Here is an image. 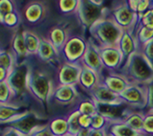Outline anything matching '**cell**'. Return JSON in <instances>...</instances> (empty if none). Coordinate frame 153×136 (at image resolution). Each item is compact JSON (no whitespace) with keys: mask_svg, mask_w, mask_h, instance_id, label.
<instances>
[{"mask_svg":"<svg viewBox=\"0 0 153 136\" xmlns=\"http://www.w3.org/2000/svg\"><path fill=\"white\" fill-rule=\"evenodd\" d=\"M8 73V71L3 67H0V81L3 80V79H5L6 77H8V75L6 74Z\"/></svg>","mask_w":153,"mask_h":136,"instance_id":"cell-44","label":"cell"},{"mask_svg":"<svg viewBox=\"0 0 153 136\" xmlns=\"http://www.w3.org/2000/svg\"><path fill=\"white\" fill-rule=\"evenodd\" d=\"M62 136H73V135H71V134L68 133V134H65V135H62Z\"/></svg>","mask_w":153,"mask_h":136,"instance_id":"cell-45","label":"cell"},{"mask_svg":"<svg viewBox=\"0 0 153 136\" xmlns=\"http://www.w3.org/2000/svg\"><path fill=\"white\" fill-rule=\"evenodd\" d=\"M100 82H101V76L98 75L93 69L82 65V70H81L78 85H79V86L83 90L90 93Z\"/></svg>","mask_w":153,"mask_h":136,"instance_id":"cell-17","label":"cell"},{"mask_svg":"<svg viewBox=\"0 0 153 136\" xmlns=\"http://www.w3.org/2000/svg\"><path fill=\"white\" fill-rule=\"evenodd\" d=\"M101 82L104 83L109 89H111L115 93L120 94L126 87H127L130 82L121 73L119 72H109L107 75L102 76Z\"/></svg>","mask_w":153,"mask_h":136,"instance_id":"cell-15","label":"cell"},{"mask_svg":"<svg viewBox=\"0 0 153 136\" xmlns=\"http://www.w3.org/2000/svg\"><path fill=\"white\" fill-rule=\"evenodd\" d=\"M91 129H81V130L78 132L77 136H89Z\"/></svg>","mask_w":153,"mask_h":136,"instance_id":"cell-42","label":"cell"},{"mask_svg":"<svg viewBox=\"0 0 153 136\" xmlns=\"http://www.w3.org/2000/svg\"><path fill=\"white\" fill-rule=\"evenodd\" d=\"M14 94L7 82H0V102H5L10 94Z\"/></svg>","mask_w":153,"mask_h":136,"instance_id":"cell-36","label":"cell"},{"mask_svg":"<svg viewBox=\"0 0 153 136\" xmlns=\"http://www.w3.org/2000/svg\"><path fill=\"white\" fill-rule=\"evenodd\" d=\"M139 136H146V135H143V134H140Z\"/></svg>","mask_w":153,"mask_h":136,"instance_id":"cell-46","label":"cell"},{"mask_svg":"<svg viewBox=\"0 0 153 136\" xmlns=\"http://www.w3.org/2000/svg\"><path fill=\"white\" fill-rule=\"evenodd\" d=\"M89 136H107V130L106 129H91Z\"/></svg>","mask_w":153,"mask_h":136,"instance_id":"cell-41","label":"cell"},{"mask_svg":"<svg viewBox=\"0 0 153 136\" xmlns=\"http://www.w3.org/2000/svg\"><path fill=\"white\" fill-rule=\"evenodd\" d=\"M108 16L115 21L123 31H131L135 33L138 27L139 17L128 7L124 0L117 6L114 7L110 14L108 12Z\"/></svg>","mask_w":153,"mask_h":136,"instance_id":"cell-5","label":"cell"},{"mask_svg":"<svg viewBox=\"0 0 153 136\" xmlns=\"http://www.w3.org/2000/svg\"><path fill=\"white\" fill-rule=\"evenodd\" d=\"M6 136H24L23 134H21L19 131H17V130H16L15 129H12V130H10L9 131V133L6 135Z\"/></svg>","mask_w":153,"mask_h":136,"instance_id":"cell-43","label":"cell"},{"mask_svg":"<svg viewBox=\"0 0 153 136\" xmlns=\"http://www.w3.org/2000/svg\"><path fill=\"white\" fill-rule=\"evenodd\" d=\"M68 37L69 36L67 30L64 27H61V26H56V27H53L50 30L48 40L53 44L57 50L61 52L63 50L65 42L68 41Z\"/></svg>","mask_w":153,"mask_h":136,"instance_id":"cell-19","label":"cell"},{"mask_svg":"<svg viewBox=\"0 0 153 136\" xmlns=\"http://www.w3.org/2000/svg\"><path fill=\"white\" fill-rule=\"evenodd\" d=\"M121 74L130 83L146 85L153 80V67L141 51L135 53L121 67Z\"/></svg>","mask_w":153,"mask_h":136,"instance_id":"cell-1","label":"cell"},{"mask_svg":"<svg viewBox=\"0 0 153 136\" xmlns=\"http://www.w3.org/2000/svg\"><path fill=\"white\" fill-rule=\"evenodd\" d=\"M88 45V40L81 36L69 37L63 48V55L65 61L71 63H81V60Z\"/></svg>","mask_w":153,"mask_h":136,"instance_id":"cell-7","label":"cell"},{"mask_svg":"<svg viewBox=\"0 0 153 136\" xmlns=\"http://www.w3.org/2000/svg\"><path fill=\"white\" fill-rule=\"evenodd\" d=\"M23 37H24V42L26 48H27L28 54H32V55L37 54L39 46H40L41 39L39 38V37L36 34L30 32V31L23 32Z\"/></svg>","mask_w":153,"mask_h":136,"instance_id":"cell-24","label":"cell"},{"mask_svg":"<svg viewBox=\"0 0 153 136\" xmlns=\"http://www.w3.org/2000/svg\"><path fill=\"white\" fill-rule=\"evenodd\" d=\"M80 0H59V9L65 15H76Z\"/></svg>","mask_w":153,"mask_h":136,"instance_id":"cell-29","label":"cell"},{"mask_svg":"<svg viewBox=\"0 0 153 136\" xmlns=\"http://www.w3.org/2000/svg\"><path fill=\"white\" fill-rule=\"evenodd\" d=\"M143 119H145V113H143L141 111H135L133 109H126L124 112V115L122 117V120H123L130 128L137 130L140 133L143 132Z\"/></svg>","mask_w":153,"mask_h":136,"instance_id":"cell-20","label":"cell"},{"mask_svg":"<svg viewBox=\"0 0 153 136\" xmlns=\"http://www.w3.org/2000/svg\"><path fill=\"white\" fill-rule=\"evenodd\" d=\"M146 86L147 90V106H146V111L153 113V80L148 82Z\"/></svg>","mask_w":153,"mask_h":136,"instance_id":"cell-37","label":"cell"},{"mask_svg":"<svg viewBox=\"0 0 153 136\" xmlns=\"http://www.w3.org/2000/svg\"><path fill=\"white\" fill-rule=\"evenodd\" d=\"M110 120L107 119L106 117H104L100 113H97L94 116L91 117V129H106L109 124Z\"/></svg>","mask_w":153,"mask_h":136,"instance_id":"cell-31","label":"cell"},{"mask_svg":"<svg viewBox=\"0 0 153 136\" xmlns=\"http://www.w3.org/2000/svg\"><path fill=\"white\" fill-rule=\"evenodd\" d=\"M30 136H54V135L50 131L48 126L45 125L41 126V128H39L37 130H35Z\"/></svg>","mask_w":153,"mask_h":136,"instance_id":"cell-38","label":"cell"},{"mask_svg":"<svg viewBox=\"0 0 153 136\" xmlns=\"http://www.w3.org/2000/svg\"><path fill=\"white\" fill-rule=\"evenodd\" d=\"M81 63H71L65 61L59 69L58 80L63 85H77L81 74Z\"/></svg>","mask_w":153,"mask_h":136,"instance_id":"cell-13","label":"cell"},{"mask_svg":"<svg viewBox=\"0 0 153 136\" xmlns=\"http://www.w3.org/2000/svg\"><path fill=\"white\" fill-rule=\"evenodd\" d=\"M126 107L132 109H143L147 106V90L146 85L130 83L120 94Z\"/></svg>","mask_w":153,"mask_h":136,"instance_id":"cell-6","label":"cell"},{"mask_svg":"<svg viewBox=\"0 0 153 136\" xmlns=\"http://www.w3.org/2000/svg\"><path fill=\"white\" fill-rule=\"evenodd\" d=\"M90 95L91 99L97 103L106 104H124L120 96L111 89H109L102 82H100L98 85L95 86L90 92Z\"/></svg>","mask_w":153,"mask_h":136,"instance_id":"cell-14","label":"cell"},{"mask_svg":"<svg viewBox=\"0 0 153 136\" xmlns=\"http://www.w3.org/2000/svg\"><path fill=\"white\" fill-rule=\"evenodd\" d=\"M5 22L9 25H15L16 24L17 22V16L16 15V14H14V12H12V14L8 15L6 17H5Z\"/></svg>","mask_w":153,"mask_h":136,"instance_id":"cell-40","label":"cell"},{"mask_svg":"<svg viewBox=\"0 0 153 136\" xmlns=\"http://www.w3.org/2000/svg\"><path fill=\"white\" fill-rule=\"evenodd\" d=\"M45 15V7L41 2H32L26 7L25 17L29 22L35 23L40 21Z\"/></svg>","mask_w":153,"mask_h":136,"instance_id":"cell-21","label":"cell"},{"mask_svg":"<svg viewBox=\"0 0 153 136\" xmlns=\"http://www.w3.org/2000/svg\"><path fill=\"white\" fill-rule=\"evenodd\" d=\"M146 136H153V113L146 112L143 125V132Z\"/></svg>","mask_w":153,"mask_h":136,"instance_id":"cell-32","label":"cell"},{"mask_svg":"<svg viewBox=\"0 0 153 136\" xmlns=\"http://www.w3.org/2000/svg\"><path fill=\"white\" fill-rule=\"evenodd\" d=\"M93 40L98 47L117 46L123 30L108 15L89 29Z\"/></svg>","mask_w":153,"mask_h":136,"instance_id":"cell-2","label":"cell"},{"mask_svg":"<svg viewBox=\"0 0 153 136\" xmlns=\"http://www.w3.org/2000/svg\"><path fill=\"white\" fill-rule=\"evenodd\" d=\"M79 123L82 129H91V117L85 115V114H81L79 117Z\"/></svg>","mask_w":153,"mask_h":136,"instance_id":"cell-39","label":"cell"},{"mask_svg":"<svg viewBox=\"0 0 153 136\" xmlns=\"http://www.w3.org/2000/svg\"><path fill=\"white\" fill-rule=\"evenodd\" d=\"M138 26H143V27L153 29V8L146 11L140 17Z\"/></svg>","mask_w":153,"mask_h":136,"instance_id":"cell-33","label":"cell"},{"mask_svg":"<svg viewBox=\"0 0 153 136\" xmlns=\"http://www.w3.org/2000/svg\"><path fill=\"white\" fill-rule=\"evenodd\" d=\"M117 47L120 49L122 55V61H123L122 66L130 59L131 56L140 51V45L136 36H135V33L131 32V31H123Z\"/></svg>","mask_w":153,"mask_h":136,"instance_id":"cell-12","label":"cell"},{"mask_svg":"<svg viewBox=\"0 0 153 136\" xmlns=\"http://www.w3.org/2000/svg\"><path fill=\"white\" fill-rule=\"evenodd\" d=\"M128 7L132 10L139 17H141L146 11L153 8L150 3L143 1V0H124Z\"/></svg>","mask_w":153,"mask_h":136,"instance_id":"cell-25","label":"cell"},{"mask_svg":"<svg viewBox=\"0 0 153 136\" xmlns=\"http://www.w3.org/2000/svg\"><path fill=\"white\" fill-rule=\"evenodd\" d=\"M27 89L42 103L47 102L54 91L50 78L41 71L30 72Z\"/></svg>","mask_w":153,"mask_h":136,"instance_id":"cell-4","label":"cell"},{"mask_svg":"<svg viewBox=\"0 0 153 136\" xmlns=\"http://www.w3.org/2000/svg\"><path fill=\"white\" fill-rule=\"evenodd\" d=\"M42 119L35 113L24 112L19 116L15 121H13L12 126L17 131H19L24 136H30L35 130L41 128Z\"/></svg>","mask_w":153,"mask_h":136,"instance_id":"cell-9","label":"cell"},{"mask_svg":"<svg viewBox=\"0 0 153 136\" xmlns=\"http://www.w3.org/2000/svg\"><path fill=\"white\" fill-rule=\"evenodd\" d=\"M135 36L141 48L153 39V29L143 27V26H138L135 31Z\"/></svg>","mask_w":153,"mask_h":136,"instance_id":"cell-26","label":"cell"},{"mask_svg":"<svg viewBox=\"0 0 153 136\" xmlns=\"http://www.w3.org/2000/svg\"><path fill=\"white\" fill-rule=\"evenodd\" d=\"M81 113L79 112L78 109L72 111L69 115L68 116V133L73 136H77L78 132L81 130V126L79 123V117Z\"/></svg>","mask_w":153,"mask_h":136,"instance_id":"cell-27","label":"cell"},{"mask_svg":"<svg viewBox=\"0 0 153 136\" xmlns=\"http://www.w3.org/2000/svg\"><path fill=\"white\" fill-rule=\"evenodd\" d=\"M107 136H112V135H110V134H108V133H107Z\"/></svg>","mask_w":153,"mask_h":136,"instance_id":"cell-47","label":"cell"},{"mask_svg":"<svg viewBox=\"0 0 153 136\" xmlns=\"http://www.w3.org/2000/svg\"><path fill=\"white\" fill-rule=\"evenodd\" d=\"M52 96L57 103L61 104H69L78 98L79 92L77 90L76 85H60L54 89Z\"/></svg>","mask_w":153,"mask_h":136,"instance_id":"cell-16","label":"cell"},{"mask_svg":"<svg viewBox=\"0 0 153 136\" xmlns=\"http://www.w3.org/2000/svg\"><path fill=\"white\" fill-rule=\"evenodd\" d=\"M106 130L107 133L112 136H139L140 134H142L130 128L122 119L110 121Z\"/></svg>","mask_w":153,"mask_h":136,"instance_id":"cell-18","label":"cell"},{"mask_svg":"<svg viewBox=\"0 0 153 136\" xmlns=\"http://www.w3.org/2000/svg\"><path fill=\"white\" fill-rule=\"evenodd\" d=\"M140 51L143 54L146 59L149 61V63L153 67V39L140 48Z\"/></svg>","mask_w":153,"mask_h":136,"instance_id":"cell-35","label":"cell"},{"mask_svg":"<svg viewBox=\"0 0 153 136\" xmlns=\"http://www.w3.org/2000/svg\"><path fill=\"white\" fill-rule=\"evenodd\" d=\"M99 53L104 69L109 72L117 71V69L122 67V55L117 46L99 47Z\"/></svg>","mask_w":153,"mask_h":136,"instance_id":"cell-11","label":"cell"},{"mask_svg":"<svg viewBox=\"0 0 153 136\" xmlns=\"http://www.w3.org/2000/svg\"><path fill=\"white\" fill-rule=\"evenodd\" d=\"M48 128L54 136H62L68 133V120L65 118H56L51 121Z\"/></svg>","mask_w":153,"mask_h":136,"instance_id":"cell-23","label":"cell"},{"mask_svg":"<svg viewBox=\"0 0 153 136\" xmlns=\"http://www.w3.org/2000/svg\"><path fill=\"white\" fill-rule=\"evenodd\" d=\"M103 0H80L76 15L82 28L89 31L94 23L108 15Z\"/></svg>","mask_w":153,"mask_h":136,"instance_id":"cell-3","label":"cell"},{"mask_svg":"<svg viewBox=\"0 0 153 136\" xmlns=\"http://www.w3.org/2000/svg\"><path fill=\"white\" fill-rule=\"evenodd\" d=\"M81 64L93 69L102 78L104 66L102 64L101 57H100L99 53V47L91 39L88 40V45H87L84 57L81 60Z\"/></svg>","mask_w":153,"mask_h":136,"instance_id":"cell-10","label":"cell"},{"mask_svg":"<svg viewBox=\"0 0 153 136\" xmlns=\"http://www.w3.org/2000/svg\"><path fill=\"white\" fill-rule=\"evenodd\" d=\"M77 109L79 110L81 114H85V115H88L91 117H93L97 113H98L97 108V104H95V102L91 98L89 100L82 101L79 104V106H78Z\"/></svg>","mask_w":153,"mask_h":136,"instance_id":"cell-28","label":"cell"},{"mask_svg":"<svg viewBox=\"0 0 153 136\" xmlns=\"http://www.w3.org/2000/svg\"><path fill=\"white\" fill-rule=\"evenodd\" d=\"M29 75V68L25 63L14 67L12 71L8 74L7 83L11 87L14 94H21L27 89Z\"/></svg>","mask_w":153,"mask_h":136,"instance_id":"cell-8","label":"cell"},{"mask_svg":"<svg viewBox=\"0 0 153 136\" xmlns=\"http://www.w3.org/2000/svg\"><path fill=\"white\" fill-rule=\"evenodd\" d=\"M37 55L39 58L45 61L53 60L55 57L59 55V51L53 46L48 39H41Z\"/></svg>","mask_w":153,"mask_h":136,"instance_id":"cell-22","label":"cell"},{"mask_svg":"<svg viewBox=\"0 0 153 136\" xmlns=\"http://www.w3.org/2000/svg\"><path fill=\"white\" fill-rule=\"evenodd\" d=\"M13 12V4L10 0H0V21L3 22L5 17Z\"/></svg>","mask_w":153,"mask_h":136,"instance_id":"cell-34","label":"cell"},{"mask_svg":"<svg viewBox=\"0 0 153 136\" xmlns=\"http://www.w3.org/2000/svg\"><path fill=\"white\" fill-rule=\"evenodd\" d=\"M14 48L16 50V53L20 57H24L28 54L27 48H26L24 42L23 33H19L16 36L14 39Z\"/></svg>","mask_w":153,"mask_h":136,"instance_id":"cell-30","label":"cell"}]
</instances>
